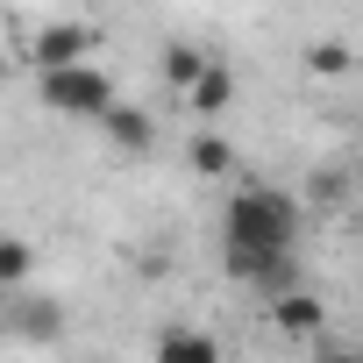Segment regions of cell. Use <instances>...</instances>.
Masks as SVG:
<instances>
[{
  "mask_svg": "<svg viewBox=\"0 0 363 363\" xmlns=\"http://www.w3.org/2000/svg\"><path fill=\"white\" fill-rule=\"evenodd\" d=\"M186 107H193V114H207V121H221V114L235 107V72H228V65H207V72H200V86L186 93Z\"/></svg>",
  "mask_w": 363,
  "mask_h": 363,
  "instance_id": "cell-7",
  "label": "cell"
},
{
  "mask_svg": "<svg viewBox=\"0 0 363 363\" xmlns=\"http://www.w3.org/2000/svg\"><path fill=\"white\" fill-rule=\"evenodd\" d=\"M157 363H228V356H221V342H214L207 328L178 320V328H164V335H157Z\"/></svg>",
  "mask_w": 363,
  "mask_h": 363,
  "instance_id": "cell-5",
  "label": "cell"
},
{
  "mask_svg": "<svg viewBox=\"0 0 363 363\" xmlns=\"http://www.w3.org/2000/svg\"><path fill=\"white\" fill-rule=\"evenodd\" d=\"M29 264H36V250H29L22 235L0 242V278H8V285H22V278H29Z\"/></svg>",
  "mask_w": 363,
  "mask_h": 363,
  "instance_id": "cell-10",
  "label": "cell"
},
{
  "mask_svg": "<svg viewBox=\"0 0 363 363\" xmlns=\"http://www.w3.org/2000/svg\"><path fill=\"white\" fill-rule=\"evenodd\" d=\"M93 29L86 22H50L36 43H29V57H36V72H57V65H79V57H93Z\"/></svg>",
  "mask_w": 363,
  "mask_h": 363,
  "instance_id": "cell-3",
  "label": "cell"
},
{
  "mask_svg": "<svg viewBox=\"0 0 363 363\" xmlns=\"http://www.w3.org/2000/svg\"><path fill=\"white\" fill-rule=\"evenodd\" d=\"M100 135H107V143H114L121 157H143V150L157 143V128H150V114H143V107H128V100H114V107L100 114Z\"/></svg>",
  "mask_w": 363,
  "mask_h": 363,
  "instance_id": "cell-6",
  "label": "cell"
},
{
  "mask_svg": "<svg viewBox=\"0 0 363 363\" xmlns=\"http://www.w3.org/2000/svg\"><path fill=\"white\" fill-rule=\"evenodd\" d=\"M320 363H363V349H328Z\"/></svg>",
  "mask_w": 363,
  "mask_h": 363,
  "instance_id": "cell-12",
  "label": "cell"
},
{
  "mask_svg": "<svg viewBox=\"0 0 363 363\" xmlns=\"http://www.w3.org/2000/svg\"><path fill=\"white\" fill-rule=\"evenodd\" d=\"M292 242H299V207L278 193V186H242L228 193V214H221V264L264 292H292L299 271H292Z\"/></svg>",
  "mask_w": 363,
  "mask_h": 363,
  "instance_id": "cell-1",
  "label": "cell"
},
{
  "mask_svg": "<svg viewBox=\"0 0 363 363\" xmlns=\"http://www.w3.org/2000/svg\"><path fill=\"white\" fill-rule=\"evenodd\" d=\"M228 157H235V150H228L221 135H200V143H193V171H200V178H228Z\"/></svg>",
  "mask_w": 363,
  "mask_h": 363,
  "instance_id": "cell-9",
  "label": "cell"
},
{
  "mask_svg": "<svg viewBox=\"0 0 363 363\" xmlns=\"http://www.w3.org/2000/svg\"><path fill=\"white\" fill-rule=\"evenodd\" d=\"M271 328L292 335V342H313V335L328 328V306H320L313 292H299V285H292V292H271Z\"/></svg>",
  "mask_w": 363,
  "mask_h": 363,
  "instance_id": "cell-4",
  "label": "cell"
},
{
  "mask_svg": "<svg viewBox=\"0 0 363 363\" xmlns=\"http://www.w3.org/2000/svg\"><path fill=\"white\" fill-rule=\"evenodd\" d=\"M349 65H356V57H349L342 43H313V50H306V72H320V79H342Z\"/></svg>",
  "mask_w": 363,
  "mask_h": 363,
  "instance_id": "cell-11",
  "label": "cell"
},
{
  "mask_svg": "<svg viewBox=\"0 0 363 363\" xmlns=\"http://www.w3.org/2000/svg\"><path fill=\"white\" fill-rule=\"evenodd\" d=\"M200 72H207V57H200L193 43H164V86H171L178 100H186V93L200 86Z\"/></svg>",
  "mask_w": 363,
  "mask_h": 363,
  "instance_id": "cell-8",
  "label": "cell"
},
{
  "mask_svg": "<svg viewBox=\"0 0 363 363\" xmlns=\"http://www.w3.org/2000/svg\"><path fill=\"white\" fill-rule=\"evenodd\" d=\"M43 100H50L57 114H72V121H100V114L114 107V79H107L93 57H79V65L43 72Z\"/></svg>",
  "mask_w": 363,
  "mask_h": 363,
  "instance_id": "cell-2",
  "label": "cell"
}]
</instances>
